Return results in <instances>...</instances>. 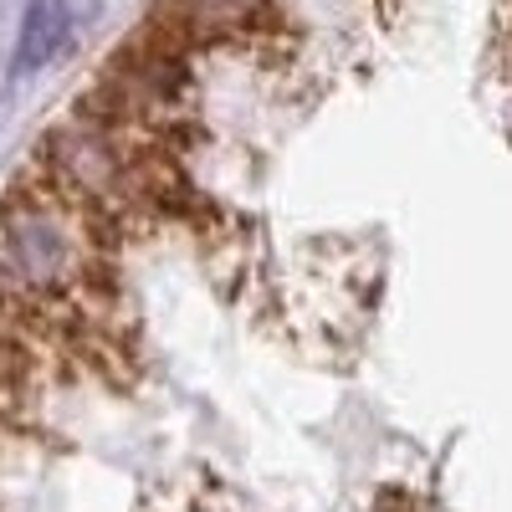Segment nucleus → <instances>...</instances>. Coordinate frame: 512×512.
Masks as SVG:
<instances>
[{
  "mask_svg": "<svg viewBox=\"0 0 512 512\" xmlns=\"http://www.w3.org/2000/svg\"><path fill=\"white\" fill-rule=\"evenodd\" d=\"M67 36V16L57 6H36L26 21V41H21V67H41Z\"/></svg>",
  "mask_w": 512,
  "mask_h": 512,
  "instance_id": "1",
  "label": "nucleus"
}]
</instances>
